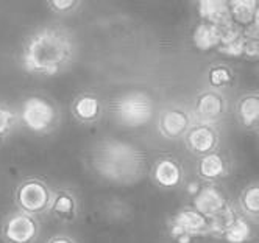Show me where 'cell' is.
<instances>
[{
  "instance_id": "cell-1",
  "label": "cell",
  "mask_w": 259,
  "mask_h": 243,
  "mask_svg": "<svg viewBox=\"0 0 259 243\" xmlns=\"http://www.w3.org/2000/svg\"><path fill=\"white\" fill-rule=\"evenodd\" d=\"M75 33L63 25H44L27 36L21 52V66L27 73L53 77L70 67L77 58Z\"/></svg>"
},
{
  "instance_id": "cell-2",
  "label": "cell",
  "mask_w": 259,
  "mask_h": 243,
  "mask_svg": "<svg viewBox=\"0 0 259 243\" xmlns=\"http://www.w3.org/2000/svg\"><path fill=\"white\" fill-rule=\"evenodd\" d=\"M89 164L102 179L130 185L144 178L147 158L138 145L109 137L92 145Z\"/></svg>"
},
{
  "instance_id": "cell-3",
  "label": "cell",
  "mask_w": 259,
  "mask_h": 243,
  "mask_svg": "<svg viewBox=\"0 0 259 243\" xmlns=\"http://www.w3.org/2000/svg\"><path fill=\"white\" fill-rule=\"evenodd\" d=\"M19 122L34 134H50L61 123V109L42 95H30L22 102Z\"/></svg>"
},
{
  "instance_id": "cell-4",
  "label": "cell",
  "mask_w": 259,
  "mask_h": 243,
  "mask_svg": "<svg viewBox=\"0 0 259 243\" xmlns=\"http://www.w3.org/2000/svg\"><path fill=\"white\" fill-rule=\"evenodd\" d=\"M155 116L153 99L147 92L130 90L122 93L113 103V117L125 128H141Z\"/></svg>"
},
{
  "instance_id": "cell-5",
  "label": "cell",
  "mask_w": 259,
  "mask_h": 243,
  "mask_svg": "<svg viewBox=\"0 0 259 243\" xmlns=\"http://www.w3.org/2000/svg\"><path fill=\"white\" fill-rule=\"evenodd\" d=\"M53 189L41 178L28 176L16 185L14 203L17 211L25 212L33 217L47 214L52 203Z\"/></svg>"
},
{
  "instance_id": "cell-6",
  "label": "cell",
  "mask_w": 259,
  "mask_h": 243,
  "mask_svg": "<svg viewBox=\"0 0 259 243\" xmlns=\"http://www.w3.org/2000/svg\"><path fill=\"white\" fill-rule=\"evenodd\" d=\"M39 232V218L21 211L8 214L0 226V237L4 243H36Z\"/></svg>"
},
{
  "instance_id": "cell-7",
  "label": "cell",
  "mask_w": 259,
  "mask_h": 243,
  "mask_svg": "<svg viewBox=\"0 0 259 243\" xmlns=\"http://www.w3.org/2000/svg\"><path fill=\"white\" fill-rule=\"evenodd\" d=\"M227 114V99L220 90L205 89L195 97L192 117L195 122L217 125Z\"/></svg>"
},
{
  "instance_id": "cell-8",
  "label": "cell",
  "mask_w": 259,
  "mask_h": 243,
  "mask_svg": "<svg viewBox=\"0 0 259 243\" xmlns=\"http://www.w3.org/2000/svg\"><path fill=\"white\" fill-rule=\"evenodd\" d=\"M183 142L191 155L201 158L212 152H217L220 145V134L217 126L194 120L191 128L186 131V134L183 136Z\"/></svg>"
},
{
  "instance_id": "cell-9",
  "label": "cell",
  "mask_w": 259,
  "mask_h": 243,
  "mask_svg": "<svg viewBox=\"0 0 259 243\" xmlns=\"http://www.w3.org/2000/svg\"><path fill=\"white\" fill-rule=\"evenodd\" d=\"M167 229L170 237L175 240L177 237H206L208 235V220L200 215L191 206H184L178 209L167 223Z\"/></svg>"
},
{
  "instance_id": "cell-10",
  "label": "cell",
  "mask_w": 259,
  "mask_h": 243,
  "mask_svg": "<svg viewBox=\"0 0 259 243\" xmlns=\"http://www.w3.org/2000/svg\"><path fill=\"white\" fill-rule=\"evenodd\" d=\"M194 123L192 112H189L186 108L183 106H167L159 112L158 117V133L169 140H177L183 139L186 134V131L191 128Z\"/></svg>"
},
{
  "instance_id": "cell-11",
  "label": "cell",
  "mask_w": 259,
  "mask_h": 243,
  "mask_svg": "<svg viewBox=\"0 0 259 243\" xmlns=\"http://www.w3.org/2000/svg\"><path fill=\"white\" fill-rule=\"evenodd\" d=\"M230 200L227 193L222 190L215 182H205L201 187H198V190L194 193L191 208L208 220L214 214L224 209Z\"/></svg>"
},
{
  "instance_id": "cell-12",
  "label": "cell",
  "mask_w": 259,
  "mask_h": 243,
  "mask_svg": "<svg viewBox=\"0 0 259 243\" xmlns=\"http://www.w3.org/2000/svg\"><path fill=\"white\" fill-rule=\"evenodd\" d=\"M47 214L60 223H73L80 214V201L72 189L60 187L55 189Z\"/></svg>"
},
{
  "instance_id": "cell-13",
  "label": "cell",
  "mask_w": 259,
  "mask_h": 243,
  "mask_svg": "<svg viewBox=\"0 0 259 243\" xmlns=\"http://www.w3.org/2000/svg\"><path fill=\"white\" fill-rule=\"evenodd\" d=\"M152 179L162 189H178L184 182V168L172 156L159 158L152 168Z\"/></svg>"
},
{
  "instance_id": "cell-14",
  "label": "cell",
  "mask_w": 259,
  "mask_h": 243,
  "mask_svg": "<svg viewBox=\"0 0 259 243\" xmlns=\"http://www.w3.org/2000/svg\"><path fill=\"white\" fill-rule=\"evenodd\" d=\"M70 112L77 122L83 125H94L103 116V105L92 92H81L72 100Z\"/></svg>"
},
{
  "instance_id": "cell-15",
  "label": "cell",
  "mask_w": 259,
  "mask_h": 243,
  "mask_svg": "<svg viewBox=\"0 0 259 243\" xmlns=\"http://www.w3.org/2000/svg\"><path fill=\"white\" fill-rule=\"evenodd\" d=\"M197 175L205 182H215L220 179H225L230 175V164L224 155L219 152H212L198 158L197 162Z\"/></svg>"
},
{
  "instance_id": "cell-16",
  "label": "cell",
  "mask_w": 259,
  "mask_h": 243,
  "mask_svg": "<svg viewBox=\"0 0 259 243\" xmlns=\"http://www.w3.org/2000/svg\"><path fill=\"white\" fill-rule=\"evenodd\" d=\"M236 117L248 131H256L259 125V95L256 90L242 93L236 102Z\"/></svg>"
},
{
  "instance_id": "cell-17",
  "label": "cell",
  "mask_w": 259,
  "mask_h": 243,
  "mask_svg": "<svg viewBox=\"0 0 259 243\" xmlns=\"http://www.w3.org/2000/svg\"><path fill=\"white\" fill-rule=\"evenodd\" d=\"M231 21L240 28L259 22V5L256 0H231L228 2Z\"/></svg>"
},
{
  "instance_id": "cell-18",
  "label": "cell",
  "mask_w": 259,
  "mask_h": 243,
  "mask_svg": "<svg viewBox=\"0 0 259 243\" xmlns=\"http://www.w3.org/2000/svg\"><path fill=\"white\" fill-rule=\"evenodd\" d=\"M200 21H205L209 24H214L217 27H224L231 21L228 2H222V0H205V2L197 4Z\"/></svg>"
},
{
  "instance_id": "cell-19",
  "label": "cell",
  "mask_w": 259,
  "mask_h": 243,
  "mask_svg": "<svg viewBox=\"0 0 259 243\" xmlns=\"http://www.w3.org/2000/svg\"><path fill=\"white\" fill-rule=\"evenodd\" d=\"M192 42L194 47L201 52L217 48V45L220 44V27L200 21L192 31Z\"/></svg>"
},
{
  "instance_id": "cell-20",
  "label": "cell",
  "mask_w": 259,
  "mask_h": 243,
  "mask_svg": "<svg viewBox=\"0 0 259 243\" xmlns=\"http://www.w3.org/2000/svg\"><path fill=\"white\" fill-rule=\"evenodd\" d=\"M237 212L245 217L256 220L259 215V187L257 182L247 184L237 197Z\"/></svg>"
},
{
  "instance_id": "cell-21",
  "label": "cell",
  "mask_w": 259,
  "mask_h": 243,
  "mask_svg": "<svg viewBox=\"0 0 259 243\" xmlns=\"http://www.w3.org/2000/svg\"><path fill=\"white\" fill-rule=\"evenodd\" d=\"M240 214L237 212L236 206L228 203L222 211L214 214L211 218H208V235L211 237H220L227 232V229L234 223V220Z\"/></svg>"
},
{
  "instance_id": "cell-22",
  "label": "cell",
  "mask_w": 259,
  "mask_h": 243,
  "mask_svg": "<svg viewBox=\"0 0 259 243\" xmlns=\"http://www.w3.org/2000/svg\"><path fill=\"white\" fill-rule=\"evenodd\" d=\"M254 232H253V228L248 221V218L239 215L234 223L231 226L227 229V232L222 235L227 243H247L253 238Z\"/></svg>"
},
{
  "instance_id": "cell-23",
  "label": "cell",
  "mask_w": 259,
  "mask_h": 243,
  "mask_svg": "<svg viewBox=\"0 0 259 243\" xmlns=\"http://www.w3.org/2000/svg\"><path fill=\"white\" fill-rule=\"evenodd\" d=\"M208 81H209L211 89L220 90V89L228 87L234 83V72L230 66H227L224 63L214 64L209 67Z\"/></svg>"
},
{
  "instance_id": "cell-24",
  "label": "cell",
  "mask_w": 259,
  "mask_h": 243,
  "mask_svg": "<svg viewBox=\"0 0 259 243\" xmlns=\"http://www.w3.org/2000/svg\"><path fill=\"white\" fill-rule=\"evenodd\" d=\"M17 122H19V117H17L16 112L7 105L0 103V140H4L13 134V131L17 126Z\"/></svg>"
},
{
  "instance_id": "cell-25",
  "label": "cell",
  "mask_w": 259,
  "mask_h": 243,
  "mask_svg": "<svg viewBox=\"0 0 259 243\" xmlns=\"http://www.w3.org/2000/svg\"><path fill=\"white\" fill-rule=\"evenodd\" d=\"M80 7H81V2H78V0H53V2L47 4V8L52 13H57V14L75 13Z\"/></svg>"
},
{
  "instance_id": "cell-26",
  "label": "cell",
  "mask_w": 259,
  "mask_h": 243,
  "mask_svg": "<svg viewBox=\"0 0 259 243\" xmlns=\"http://www.w3.org/2000/svg\"><path fill=\"white\" fill-rule=\"evenodd\" d=\"M248 60H256L259 56V37H245L244 36V55Z\"/></svg>"
},
{
  "instance_id": "cell-27",
  "label": "cell",
  "mask_w": 259,
  "mask_h": 243,
  "mask_svg": "<svg viewBox=\"0 0 259 243\" xmlns=\"http://www.w3.org/2000/svg\"><path fill=\"white\" fill-rule=\"evenodd\" d=\"M46 243H78V241L69 234H55Z\"/></svg>"
}]
</instances>
